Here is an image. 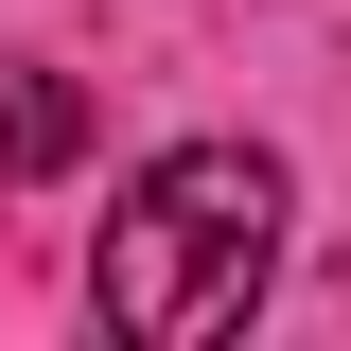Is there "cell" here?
<instances>
[{
	"mask_svg": "<svg viewBox=\"0 0 351 351\" xmlns=\"http://www.w3.org/2000/svg\"><path fill=\"white\" fill-rule=\"evenodd\" d=\"M263 263H281V158H263V141H176V158H141L123 211H106L88 299H106L123 351H211V334H246Z\"/></svg>",
	"mask_w": 351,
	"mask_h": 351,
	"instance_id": "cell-1",
	"label": "cell"
},
{
	"mask_svg": "<svg viewBox=\"0 0 351 351\" xmlns=\"http://www.w3.org/2000/svg\"><path fill=\"white\" fill-rule=\"evenodd\" d=\"M88 158V88L71 71H0V176H71Z\"/></svg>",
	"mask_w": 351,
	"mask_h": 351,
	"instance_id": "cell-2",
	"label": "cell"
}]
</instances>
